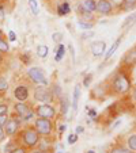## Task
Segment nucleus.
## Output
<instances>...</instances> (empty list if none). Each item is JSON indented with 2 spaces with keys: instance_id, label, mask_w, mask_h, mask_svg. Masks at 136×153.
I'll use <instances>...</instances> for the list:
<instances>
[{
  "instance_id": "obj_1",
  "label": "nucleus",
  "mask_w": 136,
  "mask_h": 153,
  "mask_svg": "<svg viewBox=\"0 0 136 153\" xmlns=\"http://www.w3.org/2000/svg\"><path fill=\"white\" fill-rule=\"evenodd\" d=\"M132 77L129 75V68L121 67L113 73L107 84V94L113 96H124L132 91Z\"/></svg>"
},
{
  "instance_id": "obj_46",
  "label": "nucleus",
  "mask_w": 136,
  "mask_h": 153,
  "mask_svg": "<svg viewBox=\"0 0 136 153\" xmlns=\"http://www.w3.org/2000/svg\"><path fill=\"white\" fill-rule=\"evenodd\" d=\"M4 14H6V10H4V3H2V4H0V16L3 18Z\"/></svg>"
},
{
  "instance_id": "obj_24",
  "label": "nucleus",
  "mask_w": 136,
  "mask_h": 153,
  "mask_svg": "<svg viewBox=\"0 0 136 153\" xmlns=\"http://www.w3.org/2000/svg\"><path fill=\"white\" fill-rule=\"evenodd\" d=\"M35 53H37V56L40 58H47L48 54H49V48L47 45H38Z\"/></svg>"
},
{
  "instance_id": "obj_39",
  "label": "nucleus",
  "mask_w": 136,
  "mask_h": 153,
  "mask_svg": "<svg viewBox=\"0 0 136 153\" xmlns=\"http://www.w3.org/2000/svg\"><path fill=\"white\" fill-rule=\"evenodd\" d=\"M10 119V115L8 114H3V115H0V126H3L7 123V121Z\"/></svg>"
},
{
  "instance_id": "obj_9",
  "label": "nucleus",
  "mask_w": 136,
  "mask_h": 153,
  "mask_svg": "<svg viewBox=\"0 0 136 153\" xmlns=\"http://www.w3.org/2000/svg\"><path fill=\"white\" fill-rule=\"evenodd\" d=\"M114 7L110 3V0H97V10L95 14L102 15V16H109L114 14Z\"/></svg>"
},
{
  "instance_id": "obj_11",
  "label": "nucleus",
  "mask_w": 136,
  "mask_h": 153,
  "mask_svg": "<svg viewBox=\"0 0 136 153\" xmlns=\"http://www.w3.org/2000/svg\"><path fill=\"white\" fill-rule=\"evenodd\" d=\"M90 50H91V54L94 57L105 56V53H106V42L105 41H94L90 45Z\"/></svg>"
},
{
  "instance_id": "obj_51",
  "label": "nucleus",
  "mask_w": 136,
  "mask_h": 153,
  "mask_svg": "<svg viewBox=\"0 0 136 153\" xmlns=\"http://www.w3.org/2000/svg\"><path fill=\"white\" fill-rule=\"evenodd\" d=\"M86 153H97L95 150H93V149H89V150H86Z\"/></svg>"
},
{
  "instance_id": "obj_37",
  "label": "nucleus",
  "mask_w": 136,
  "mask_h": 153,
  "mask_svg": "<svg viewBox=\"0 0 136 153\" xmlns=\"http://www.w3.org/2000/svg\"><path fill=\"white\" fill-rule=\"evenodd\" d=\"M20 61H22L25 65H30L32 60H30V54H29V53H23V54L20 56Z\"/></svg>"
},
{
  "instance_id": "obj_13",
  "label": "nucleus",
  "mask_w": 136,
  "mask_h": 153,
  "mask_svg": "<svg viewBox=\"0 0 136 153\" xmlns=\"http://www.w3.org/2000/svg\"><path fill=\"white\" fill-rule=\"evenodd\" d=\"M71 11H72L71 10V4L67 0H63V1L56 4V14L59 16H67V15L71 14Z\"/></svg>"
},
{
  "instance_id": "obj_48",
  "label": "nucleus",
  "mask_w": 136,
  "mask_h": 153,
  "mask_svg": "<svg viewBox=\"0 0 136 153\" xmlns=\"http://www.w3.org/2000/svg\"><path fill=\"white\" fill-rule=\"evenodd\" d=\"M29 153H48V152H45V150H41V149H32V150H29Z\"/></svg>"
},
{
  "instance_id": "obj_32",
  "label": "nucleus",
  "mask_w": 136,
  "mask_h": 153,
  "mask_svg": "<svg viewBox=\"0 0 136 153\" xmlns=\"http://www.w3.org/2000/svg\"><path fill=\"white\" fill-rule=\"evenodd\" d=\"M91 81H93V75H91V73H89L87 76H84V79H83V81H82V84H83V87L89 88V87L91 85Z\"/></svg>"
},
{
  "instance_id": "obj_10",
  "label": "nucleus",
  "mask_w": 136,
  "mask_h": 153,
  "mask_svg": "<svg viewBox=\"0 0 136 153\" xmlns=\"http://www.w3.org/2000/svg\"><path fill=\"white\" fill-rule=\"evenodd\" d=\"M14 99L17 102H27L30 98V90L26 84H18L12 91Z\"/></svg>"
},
{
  "instance_id": "obj_33",
  "label": "nucleus",
  "mask_w": 136,
  "mask_h": 153,
  "mask_svg": "<svg viewBox=\"0 0 136 153\" xmlns=\"http://www.w3.org/2000/svg\"><path fill=\"white\" fill-rule=\"evenodd\" d=\"M78 136H79V134H76V133L68 134V137H67V142H68L70 145H74L76 141H78Z\"/></svg>"
},
{
  "instance_id": "obj_5",
  "label": "nucleus",
  "mask_w": 136,
  "mask_h": 153,
  "mask_svg": "<svg viewBox=\"0 0 136 153\" xmlns=\"http://www.w3.org/2000/svg\"><path fill=\"white\" fill-rule=\"evenodd\" d=\"M25 122L22 121V118L20 117H18L15 113L11 114V117H10V119L7 121V123L4 125V131H6L7 137H10V138H14V137L18 136V133L20 131V129H22V125H23Z\"/></svg>"
},
{
  "instance_id": "obj_34",
  "label": "nucleus",
  "mask_w": 136,
  "mask_h": 153,
  "mask_svg": "<svg viewBox=\"0 0 136 153\" xmlns=\"http://www.w3.org/2000/svg\"><path fill=\"white\" fill-rule=\"evenodd\" d=\"M63 38H64V35H63V33H53L52 34V39L55 41V43H61V41H63Z\"/></svg>"
},
{
  "instance_id": "obj_50",
  "label": "nucleus",
  "mask_w": 136,
  "mask_h": 153,
  "mask_svg": "<svg viewBox=\"0 0 136 153\" xmlns=\"http://www.w3.org/2000/svg\"><path fill=\"white\" fill-rule=\"evenodd\" d=\"M3 57H4V54H3V53H0V64L3 62Z\"/></svg>"
},
{
  "instance_id": "obj_30",
  "label": "nucleus",
  "mask_w": 136,
  "mask_h": 153,
  "mask_svg": "<svg viewBox=\"0 0 136 153\" xmlns=\"http://www.w3.org/2000/svg\"><path fill=\"white\" fill-rule=\"evenodd\" d=\"M52 92H53V96H55V99H60L61 96H63V91H61V87L57 83H56L55 85H53Z\"/></svg>"
},
{
  "instance_id": "obj_25",
  "label": "nucleus",
  "mask_w": 136,
  "mask_h": 153,
  "mask_svg": "<svg viewBox=\"0 0 136 153\" xmlns=\"http://www.w3.org/2000/svg\"><path fill=\"white\" fill-rule=\"evenodd\" d=\"M125 144H127V146L131 150L136 152V134H129V136H127Z\"/></svg>"
},
{
  "instance_id": "obj_17",
  "label": "nucleus",
  "mask_w": 136,
  "mask_h": 153,
  "mask_svg": "<svg viewBox=\"0 0 136 153\" xmlns=\"http://www.w3.org/2000/svg\"><path fill=\"white\" fill-rule=\"evenodd\" d=\"M109 153H135L133 150H131L127 145H122V144H119L116 142L114 145L109 148Z\"/></svg>"
},
{
  "instance_id": "obj_2",
  "label": "nucleus",
  "mask_w": 136,
  "mask_h": 153,
  "mask_svg": "<svg viewBox=\"0 0 136 153\" xmlns=\"http://www.w3.org/2000/svg\"><path fill=\"white\" fill-rule=\"evenodd\" d=\"M15 138L19 142V145H23L29 150L38 148V145L41 142V136L37 131V129L34 127V125H26V126H23Z\"/></svg>"
},
{
  "instance_id": "obj_55",
  "label": "nucleus",
  "mask_w": 136,
  "mask_h": 153,
  "mask_svg": "<svg viewBox=\"0 0 136 153\" xmlns=\"http://www.w3.org/2000/svg\"><path fill=\"white\" fill-rule=\"evenodd\" d=\"M45 1H48V0H45Z\"/></svg>"
},
{
  "instance_id": "obj_43",
  "label": "nucleus",
  "mask_w": 136,
  "mask_h": 153,
  "mask_svg": "<svg viewBox=\"0 0 136 153\" xmlns=\"http://www.w3.org/2000/svg\"><path fill=\"white\" fill-rule=\"evenodd\" d=\"M131 99H132V102L136 103V87H133L132 91H131Z\"/></svg>"
},
{
  "instance_id": "obj_27",
  "label": "nucleus",
  "mask_w": 136,
  "mask_h": 153,
  "mask_svg": "<svg viewBox=\"0 0 136 153\" xmlns=\"http://www.w3.org/2000/svg\"><path fill=\"white\" fill-rule=\"evenodd\" d=\"M18 145H19V142H18L17 138L14 137V140H12V141H8V142L6 144V146L3 148V152H4V153H10L12 149H15Z\"/></svg>"
},
{
  "instance_id": "obj_42",
  "label": "nucleus",
  "mask_w": 136,
  "mask_h": 153,
  "mask_svg": "<svg viewBox=\"0 0 136 153\" xmlns=\"http://www.w3.org/2000/svg\"><path fill=\"white\" fill-rule=\"evenodd\" d=\"M94 34H95V33L90 30V31H86V33H84V34L82 35V38H83V39H86V38H91V37H94Z\"/></svg>"
},
{
  "instance_id": "obj_41",
  "label": "nucleus",
  "mask_w": 136,
  "mask_h": 153,
  "mask_svg": "<svg viewBox=\"0 0 136 153\" xmlns=\"http://www.w3.org/2000/svg\"><path fill=\"white\" fill-rule=\"evenodd\" d=\"M6 138H8V137H7L6 131H4V127H3V126H0V142L6 141Z\"/></svg>"
},
{
  "instance_id": "obj_44",
  "label": "nucleus",
  "mask_w": 136,
  "mask_h": 153,
  "mask_svg": "<svg viewBox=\"0 0 136 153\" xmlns=\"http://www.w3.org/2000/svg\"><path fill=\"white\" fill-rule=\"evenodd\" d=\"M75 133H76V134H82V133H84V127H83V126H76Z\"/></svg>"
},
{
  "instance_id": "obj_23",
  "label": "nucleus",
  "mask_w": 136,
  "mask_h": 153,
  "mask_svg": "<svg viewBox=\"0 0 136 153\" xmlns=\"http://www.w3.org/2000/svg\"><path fill=\"white\" fill-rule=\"evenodd\" d=\"M0 53H3L4 56L10 53V41L6 37L0 38Z\"/></svg>"
},
{
  "instance_id": "obj_15",
  "label": "nucleus",
  "mask_w": 136,
  "mask_h": 153,
  "mask_svg": "<svg viewBox=\"0 0 136 153\" xmlns=\"http://www.w3.org/2000/svg\"><path fill=\"white\" fill-rule=\"evenodd\" d=\"M76 14H78L79 19L89 20V22H93L94 20V12H90V11H87V10H84L79 3H78V6H76Z\"/></svg>"
},
{
  "instance_id": "obj_19",
  "label": "nucleus",
  "mask_w": 136,
  "mask_h": 153,
  "mask_svg": "<svg viewBox=\"0 0 136 153\" xmlns=\"http://www.w3.org/2000/svg\"><path fill=\"white\" fill-rule=\"evenodd\" d=\"M136 23V11L131 12V15H128L124 19V22L121 23V30H127L129 27H132Z\"/></svg>"
},
{
  "instance_id": "obj_6",
  "label": "nucleus",
  "mask_w": 136,
  "mask_h": 153,
  "mask_svg": "<svg viewBox=\"0 0 136 153\" xmlns=\"http://www.w3.org/2000/svg\"><path fill=\"white\" fill-rule=\"evenodd\" d=\"M33 98L38 103H53L55 96H53L52 90L49 88V85H37L33 90Z\"/></svg>"
},
{
  "instance_id": "obj_7",
  "label": "nucleus",
  "mask_w": 136,
  "mask_h": 153,
  "mask_svg": "<svg viewBox=\"0 0 136 153\" xmlns=\"http://www.w3.org/2000/svg\"><path fill=\"white\" fill-rule=\"evenodd\" d=\"M26 77L29 79V81L35 85H49L47 76H45V71L40 67H32L27 69Z\"/></svg>"
},
{
  "instance_id": "obj_54",
  "label": "nucleus",
  "mask_w": 136,
  "mask_h": 153,
  "mask_svg": "<svg viewBox=\"0 0 136 153\" xmlns=\"http://www.w3.org/2000/svg\"><path fill=\"white\" fill-rule=\"evenodd\" d=\"M2 3H4V0H0V4H2Z\"/></svg>"
},
{
  "instance_id": "obj_28",
  "label": "nucleus",
  "mask_w": 136,
  "mask_h": 153,
  "mask_svg": "<svg viewBox=\"0 0 136 153\" xmlns=\"http://www.w3.org/2000/svg\"><path fill=\"white\" fill-rule=\"evenodd\" d=\"M10 90V84L7 81V79L4 76H0V92L7 94V91Z\"/></svg>"
},
{
  "instance_id": "obj_49",
  "label": "nucleus",
  "mask_w": 136,
  "mask_h": 153,
  "mask_svg": "<svg viewBox=\"0 0 136 153\" xmlns=\"http://www.w3.org/2000/svg\"><path fill=\"white\" fill-rule=\"evenodd\" d=\"M4 37H6V34L3 33V30L0 29V38H4Z\"/></svg>"
},
{
  "instance_id": "obj_26",
  "label": "nucleus",
  "mask_w": 136,
  "mask_h": 153,
  "mask_svg": "<svg viewBox=\"0 0 136 153\" xmlns=\"http://www.w3.org/2000/svg\"><path fill=\"white\" fill-rule=\"evenodd\" d=\"M27 3H29V8H30V11H32V14L34 15V16H37V15L40 14V7H38L37 0H27Z\"/></svg>"
},
{
  "instance_id": "obj_47",
  "label": "nucleus",
  "mask_w": 136,
  "mask_h": 153,
  "mask_svg": "<svg viewBox=\"0 0 136 153\" xmlns=\"http://www.w3.org/2000/svg\"><path fill=\"white\" fill-rule=\"evenodd\" d=\"M68 49H70V52H71L72 60H75V50H74V46H72V45H68Z\"/></svg>"
},
{
  "instance_id": "obj_22",
  "label": "nucleus",
  "mask_w": 136,
  "mask_h": 153,
  "mask_svg": "<svg viewBox=\"0 0 136 153\" xmlns=\"http://www.w3.org/2000/svg\"><path fill=\"white\" fill-rule=\"evenodd\" d=\"M76 25H78V27H80L82 30H84V31H90V30L94 29V23L93 22H89V20L79 19L78 22H76Z\"/></svg>"
},
{
  "instance_id": "obj_4",
  "label": "nucleus",
  "mask_w": 136,
  "mask_h": 153,
  "mask_svg": "<svg viewBox=\"0 0 136 153\" xmlns=\"http://www.w3.org/2000/svg\"><path fill=\"white\" fill-rule=\"evenodd\" d=\"M33 125H34V127L37 129L38 133H40V136L44 137V138L50 137L53 133H55V123H53V119L35 117V119L33 121Z\"/></svg>"
},
{
  "instance_id": "obj_36",
  "label": "nucleus",
  "mask_w": 136,
  "mask_h": 153,
  "mask_svg": "<svg viewBox=\"0 0 136 153\" xmlns=\"http://www.w3.org/2000/svg\"><path fill=\"white\" fill-rule=\"evenodd\" d=\"M10 153H29V149L27 148H25L23 145H18L15 149H12Z\"/></svg>"
},
{
  "instance_id": "obj_21",
  "label": "nucleus",
  "mask_w": 136,
  "mask_h": 153,
  "mask_svg": "<svg viewBox=\"0 0 136 153\" xmlns=\"http://www.w3.org/2000/svg\"><path fill=\"white\" fill-rule=\"evenodd\" d=\"M55 61H57V62H60L61 60H63V57L65 56V46H64L63 43H59L57 48H56L55 50Z\"/></svg>"
},
{
  "instance_id": "obj_16",
  "label": "nucleus",
  "mask_w": 136,
  "mask_h": 153,
  "mask_svg": "<svg viewBox=\"0 0 136 153\" xmlns=\"http://www.w3.org/2000/svg\"><path fill=\"white\" fill-rule=\"evenodd\" d=\"M121 42H122V35H120V37L112 43V46H110L109 49L106 50V53H105V57H104L105 61H107L113 54H114V53H116V50L119 49V46H120V43H121Z\"/></svg>"
},
{
  "instance_id": "obj_18",
  "label": "nucleus",
  "mask_w": 136,
  "mask_h": 153,
  "mask_svg": "<svg viewBox=\"0 0 136 153\" xmlns=\"http://www.w3.org/2000/svg\"><path fill=\"white\" fill-rule=\"evenodd\" d=\"M79 99H80V85L79 84H76L75 88H74V92H72V110L78 111V106H79Z\"/></svg>"
},
{
  "instance_id": "obj_31",
  "label": "nucleus",
  "mask_w": 136,
  "mask_h": 153,
  "mask_svg": "<svg viewBox=\"0 0 136 153\" xmlns=\"http://www.w3.org/2000/svg\"><path fill=\"white\" fill-rule=\"evenodd\" d=\"M136 8V0H125L124 11H132Z\"/></svg>"
},
{
  "instance_id": "obj_12",
  "label": "nucleus",
  "mask_w": 136,
  "mask_h": 153,
  "mask_svg": "<svg viewBox=\"0 0 136 153\" xmlns=\"http://www.w3.org/2000/svg\"><path fill=\"white\" fill-rule=\"evenodd\" d=\"M121 62H122V67L125 68H131L133 65H136V45L125 53Z\"/></svg>"
},
{
  "instance_id": "obj_52",
  "label": "nucleus",
  "mask_w": 136,
  "mask_h": 153,
  "mask_svg": "<svg viewBox=\"0 0 136 153\" xmlns=\"http://www.w3.org/2000/svg\"><path fill=\"white\" fill-rule=\"evenodd\" d=\"M4 96H6V94H3V92H0V99H3Z\"/></svg>"
},
{
  "instance_id": "obj_35",
  "label": "nucleus",
  "mask_w": 136,
  "mask_h": 153,
  "mask_svg": "<svg viewBox=\"0 0 136 153\" xmlns=\"http://www.w3.org/2000/svg\"><path fill=\"white\" fill-rule=\"evenodd\" d=\"M86 113H87V117H90L91 119H95L98 118V113H97L94 108H90V107H86Z\"/></svg>"
},
{
  "instance_id": "obj_29",
  "label": "nucleus",
  "mask_w": 136,
  "mask_h": 153,
  "mask_svg": "<svg viewBox=\"0 0 136 153\" xmlns=\"http://www.w3.org/2000/svg\"><path fill=\"white\" fill-rule=\"evenodd\" d=\"M110 3L113 4L116 11H124L125 7V0H110Z\"/></svg>"
},
{
  "instance_id": "obj_8",
  "label": "nucleus",
  "mask_w": 136,
  "mask_h": 153,
  "mask_svg": "<svg viewBox=\"0 0 136 153\" xmlns=\"http://www.w3.org/2000/svg\"><path fill=\"white\" fill-rule=\"evenodd\" d=\"M35 115L41 117V118H48V119H55L57 117V108L50 103H40L38 106L34 107Z\"/></svg>"
},
{
  "instance_id": "obj_20",
  "label": "nucleus",
  "mask_w": 136,
  "mask_h": 153,
  "mask_svg": "<svg viewBox=\"0 0 136 153\" xmlns=\"http://www.w3.org/2000/svg\"><path fill=\"white\" fill-rule=\"evenodd\" d=\"M80 4L84 10L90 12H94L95 14V10H97V0H80Z\"/></svg>"
},
{
  "instance_id": "obj_14",
  "label": "nucleus",
  "mask_w": 136,
  "mask_h": 153,
  "mask_svg": "<svg viewBox=\"0 0 136 153\" xmlns=\"http://www.w3.org/2000/svg\"><path fill=\"white\" fill-rule=\"evenodd\" d=\"M59 108H60L61 115H67L70 108H72V103L70 102V98L67 95H63L59 99Z\"/></svg>"
},
{
  "instance_id": "obj_38",
  "label": "nucleus",
  "mask_w": 136,
  "mask_h": 153,
  "mask_svg": "<svg viewBox=\"0 0 136 153\" xmlns=\"http://www.w3.org/2000/svg\"><path fill=\"white\" fill-rule=\"evenodd\" d=\"M3 114H8V104L0 103V115H3Z\"/></svg>"
},
{
  "instance_id": "obj_3",
  "label": "nucleus",
  "mask_w": 136,
  "mask_h": 153,
  "mask_svg": "<svg viewBox=\"0 0 136 153\" xmlns=\"http://www.w3.org/2000/svg\"><path fill=\"white\" fill-rule=\"evenodd\" d=\"M14 113L18 117H20L25 123L30 122L32 119H35V117H37L35 115L34 107L30 103H27V102H17L14 104Z\"/></svg>"
},
{
  "instance_id": "obj_45",
  "label": "nucleus",
  "mask_w": 136,
  "mask_h": 153,
  "mask_svg": "<svg viewBox=\"0 0 136 153\" xmlns=\"http://www.w3.org/2000/svg\"><path fill=\"white\" fill-rule=\"evenodd\" d=\"M65 130H67V125H60L59 126V134H63Z\"/></svg>"
},
{
  "instance_id": "obj_53",
  "label": "nucleus",
  "mask_w": 136,
  "mask_h": 153,
  "mask_svg": "<svg viewBox=\"0 0 136 153\" xmlns=\"http://www.w3.org/2000/svg\"><path fill=\"white\" fill-rule=\"evenodd\" d=\"M55 153H64V152H63V150L60 149V150H55Z\"/></svg>"
},
{
  "instance_id": "obj_40",
  "label": "nucleus",
  "mask_w": 136,
  "mask_h": 153,
  "mask_svg": "<svg viewBox=\"0 0 136 153\" xmlns=\"http://www.w3.org/2000/svg\"><path fill=\"white\" fill-rule=\"evenodd\" d=\"M7 38H8L10 42H15V41H17V34H15V31L10 30V31H8V35H7Z\"/></svg>"
}]
</instances>
